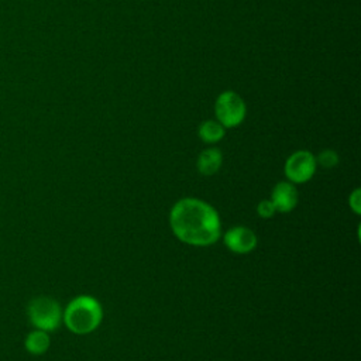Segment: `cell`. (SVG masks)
<instances>
[{
	"mask_svg": "<svg viewBox=\"0 0 361 361\" xmlns=\"http://www.w3.org/2000/svg\"><path fill=\"white\" fill-rule=\"evenodd\" d=\"M316 157L306 149L290 154L285 162V175L292 183H305L310 180L316 172Z\"/></svg>",
	"mask_w": 361,
	"mask_h": 361,
	"instance_id": "obj_5",
	"label": "cell"
},
{
	"mask_svg": "<svg viewBox=\"0 0 361 361\" xmlns=\"http://www.w3.org/2000/svg\"><path fill=\"white\" fill-rule=\"evenodd\" d=\"M214 111L217 121L224 128H231L243 123L245 118L247 107L241 96H238L235 92L226 90L219 94L214 103Z\"/></svg>",
	"mask_w": 361,
	"mask_h": 361,
	"instance_id": "obj_4",
	"label": "cell"
},
{
	"mask_svg": "<svg viewBox=\"0 0 361 361\" xmlns=\"http://www.w3.org/2000/svg\"><path fill=\"white\" fill-rule=\"evenodd\" d=\"M49 344H51V338L48 331H44L39 329L30 331L24 340L25 350L32 355L44 354L49 348Z\"/></svg>",
	"mask_w": 361,
	"mask_h": 361,
	"instance_id": "obj_9",
	"label": "cell"
},
{
	"mask_svg": "<svg viewBox=\"0 0 361 361\" xmlns=\"http://www.w3.org/2000/svg\"><path fill=\"white\" fill-rule=\"evenodd\" d=\"M223 164V155L219 148H206L203 149L197 157V171L203 176H212L214 175Z\"/></svg>",
	"mask_w": 361,
	"mask_h": 361,
	"instance_id": "obj_8",
	"label": "cell"
},
{
	"mask_svg": "<svg viewBox=\"0 0 361 361\" xmlns=\"http://www.w3.org/2000/svg\"><path fill=\"white\" fill-rule=\"evenodd\" d=\"M169 226L179 241L193 247H209L221 235L219 213L196 197H183L172 206Z\"/></svg>",
	"mask_w": 361,
	"mask_h": 361,
	"instance_id": "obj_1",
	"label": "cell"
},
{
	"mask_svg": "<svg viewBox=\"0 0 361 361\" xmlns=\"http://www.w3.org/2000/svg\"><path fill=\"white\" fill-rule=\"evenodd\" d=\"M27 314L35 329L52 331L62 322V309L59 303L49 296H37L30 300Z\"/></svg>",
	"mask_w": 361,
	"mask_h": 361,
	"instance_id": "obj_3",
	"label": "cell"
},
{
	"mask_svg": "<svg viewBox=\"0 0 361 361\" xmlns=\"http://www.w3.org/2000/svg\"><path fill=\"white\" fill-rule=\"evenodd\" d=\"M224 127L217 120H206L199 126V138L207 144L219 142L224 137Z\"/></svg>",
	"mask_w": 361,
	"mask_h": 361,
	"instance_id": "obj_10",
	"label": "cell"
},
{
	"mask_svg": "<svg viewBox=\"0 0 361 361\" xmlns=\"http://www.w3.org/2000/svg\"><path fill=\"white\" fill-rule=\"evenodd\" d=\"M224 245L234 254H248L258 244L257 234L245 226H234L228 228L223 237Z\"/></svg>",
	"mask_w": 361,
	"mask_h": 361,
	"instance_id": "obj_6",
	"label": "cell"
},
{
	"mask_svg": "<svg viewBox=\"0 0 361 361\" xmlns=\"http://www.w3.org/2000/svg\"><path fill=\"white\" fill-rule=\"evenodd\" d=\"M257 213H258V216L262 217V219H271V217L275 216L276 209H275L274 203L271 202V199H264V200H261V202L258 203V206H257Z\"/></svg>",
	"mask_w": 361,
	"mask_h": 361,
	"instance_id": "obj_12",
	"label": "cell"
},
{
	"mask_svg": "<svg viewBox=\"0 0 361 361\" xmlns=\"http://www.w3.org/2000/svg\"><path fill=\"white\" fill-rule=\"evenodd\" d=\"M316 164L322 165L323 168H333V166H336L338 164V155L333 149H323L317 155Z\"/></svg>",
	"mask_w": 361,
	"mask_h": 361,
	"instance_id": "obj_11",
	"label": "cell"
},
{
	"mask_svg": "<svg viewBox=\"0 0 361 361\" xmlns=\"http://www.w3.org/2000/svg\"><path fill=\"white\" fill-rule=\"evenodd\" d=\"M298 189L292 182H278L271 193V202L274 203L276 212L289 213L298 204Z\"/></svg>",
	"mask_w": 361,
	"mask_h": 361,
	"instance_id": "obj_7",
	"label": "cell"
},
{
	"mask_svg": "<svg viewBox=\"0 0 361 361\" xmlns=\"http://www.w3.org/2000/svg\"><path fill=\"white\" fill-rule=\"evenodd\" d=\"M103 319L100 302L90 295L73 298L62 310V322L73 334H89L94 331Z\"/></svg>",
	"mask_w": 361,
	"mask_h": 361,
	"instance_id": "obj_2",
	"label": "cell"
},
{
	"mask_svg": "<svg viewBox=\"0 0 361 361\" xmlns=\"http://www.w3.org/2000/svg\"><path fill=\"white\" fill-rule=\"evenodd\" d=\"M348 204L355 214H361V190L358 188L350 193Z\"/></svg>",
	"mask_w": 361,
	"mask_h": 361,
	"instance_id": "obj_13",
	"label": "cell"
}]
</instances>
